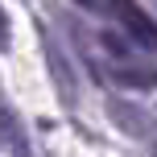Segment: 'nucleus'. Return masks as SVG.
<instances>
[{
	"mask_svg": "<svg viewBox=\"0 0 157 157\" xmlns=\"http://www.w3.org/2000/svg\"><path fill=\"white\" fill-rule=\"evenodd\" d=\"M108 13L116 17L120 25H124V33L136 41V46L157 50V21L145 13L141 4H136V0H108Z\"/></svg>",
	"mask_w": 157,
	"mask_h": 157,
	"instance_id": "f257e3e1",
	"label": "nucleus"
},
{
	"mask_svg": "<svg viewBox=\"0 0 157 157\" xmlns=\"http://www.w3.org/2000/svg\"><path fill=\"white\" fill-rule=\"evenodd\" d=\"M112 78H116V83H124V87H136V91L157 87V71H141V66H116Z\"/></svg>",
	"mask_w": 157,
	"mask_h": 157,
	"instance_id": "f03ea898",
	"label": "nucleus"
},
{
	"mask_svg": "<svg viewBox=\"0 0 157 157\" xmlns=\"http://www.w3.org/2000/svg\"><path fill=\"white\" fill-rule=\"evenodd\" d=\"M8 13H4V4H0V50H8Z\"/></svg>",
	"mask_w": 157,
	"mask_h": 157,
	"instance_id": "7ed1b4c3",
	"label": "nucleus"
},
{
	"mask_svg": "<svg viewBox=\"0 0 157 157\" xmlns=\"http://www.w3.org/2000/svg\"><path fill=\"white\" fill-rule=\"evenodd\" d=\"M78 8H87V13H108V0H75Z\"/></svg>",
	"mask_w": 157,
	"mask_h": 157,
	"instance_id": "20e7f679",
	"label": "nucleus"
}]
</instances>
